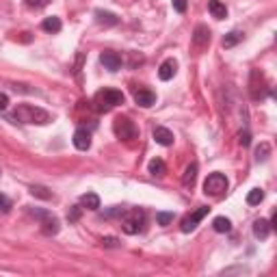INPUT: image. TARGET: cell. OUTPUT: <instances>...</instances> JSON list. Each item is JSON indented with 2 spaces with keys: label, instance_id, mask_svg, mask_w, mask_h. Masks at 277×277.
<instances>
[{
  "label": "cell",
  "instance_id": "f1b7e54d",
  "mask_svg": "<svg viewBox=\"0 0 277 277\" xmlns=\"http://www.w3.org/2000/svg\"><path fill=\"white\" fill-rule=\"evenodd\" d=\"M238 143L243 145V148H249V143H251L249 130H240V132H238Z\"/></svg>",
  "mask_w": 277,
  "mask_h": 277
},
{
  "label": "cell",
  "instance_id": "7a4b0ae2",
  "mask_svg": "<svg viewBox=\"0 0 277 277\" xmlns=\"http://www.w3.org/2000/svg\"><path fill=\"white\" fill-rule=\"evenodd\" d=\"M123 100H126L123 93L117 89H102L93 96V104H96V108L100 113H108V111H113L115 106L123 104Z\"/></svg>",
  "mask_w": 277,
  "mask_h": 277
},
{
  "label": "cell",
  "instance_id": "ac0fdd59",
  "mask_svg": "<svg viewBox=\"0 0 277 277\" xmlns=\"http://www.w3.org/2000/svg\"><path fill=\"white\" fill-rule=\"evenodd\" d=\"M208 11H210V16L217 18V20L228 18V7H225L221 0H210V3H208Z\"/></svg>",
  "mask_w": 277,
  "mask_h": 277
},
{
  "label": "cell",
  "instance_id": "8992f818",
  "mask_svg": "<svg viewBox=\"0 0 277 277\" xmlns=\"http://www.w3.org/2000/svg\"><path fill=\"white\" fill-rule=\"evenodd\" d=\"M113 132L121 141H132L136 136V126L134 121H130V117H117L113 121Z\"/></svg>",
  "mask_w": 277,
  "mask_h": 277
},
{
  "label": "cell",
  "instance_id": "4fadbf2b",
  "mask_svg": "<svg viewBox=\"0 0 277 277\" xmlns=\"http://www.w3.org/2000/svg\"><path fill=\"white\" fill-rule=\"evenodd\" d=\"M134 102L138 106H143V108H150V106L156 104V96L150 89H136L134 91Z\"/></svg>",
  "mask_w": 277,
  "mask_h": 277
},
{
  "label": "cell",
  "instance_id": "603a6c76",
  "mask_svg": "<svg viewBox=\"0 0 277 277\" xmlns=\"http://www.w3.org/2000/svg\"><path fill=\"white\" fill-rule=\"evenodd\" d=\"M240 41H243V33H240V31H232V33H228V35L223 37L221 46H223V48H234L236 43H240Z\"/></svg>",
  "mask_w": 277,
  "mask_h": 277
},
{
  "label": "cell",
  "instance_id": "f546056e",
  "mask_svg": "<svg viewBox=\"0 0 277 277\" xmlns=\"http://www.w3.org/2000/svg\"><path fill=\"white\" fill-rule=\"evenodd\" d=\"M50 3H52V0H26V5L31 7V9H43V7Z\"/></svg>",
  "mask_w": 277,
  "mask_h": 277
},
{
  "label": "cell",
  "instance_id": "d4e9b609",
  "mask_svg": "<svg viewBox=\"0 0 277 277\" xmlns=\"http://www.w3.org/2000/svg\"><path fill=\"white\" fill-rule=\"evenodd\" d=\"M268 154H271V145H268V143H260L258 150H256V160H258V163H260V160H266Z\"/></svg>",
  "mask_w": 277,
  "mask_h": 277
},
{
  "label": "cell",
  "instance_id": "44dd1931",
  "mask_svg": "<svg viewBox=\"0 0 277 277\" xmlns=\"http://www.w3.org/2000/svg\"><path fill=\"white\" fill-rule=\"evenodd\" d=\"M80 206L87 208V210H98L100 208V197L96 193H85L83 197H80Z\"/></svg>",
  "mask_w": 277,
  "mask_h": 277
},
{
  "label": "cell",
  "instance_id": "8fae6325",
  "mask_svg": "<svg viewBox=\"0 0 277 277\" xmlns=\"http://www.w3.org/2000/svg\"><path fill=\"white\" fill-rule=\"evenodd\" d=\"M72 143H74V148L80 150V152H87L91 148V134L87 132L85 128H78L74 132V138H72Z\"/></svg>",
  "mask_w": 277,
  "mask_h": 277
},
{
  "label": "cell",
  "instance_id": "83f0119b",
  "mask_svg": "<svg viewBox=\"0 0 277 277\" xmlns=\"http://www.w3.org/2000/svg\"><path fill=\"white\" fill-rule=\"evenodd\" d=\"M173 221V213H156V223L158 225H169Z\"/></svg>",
  "mask_w": 277,
  "mask_h": 277
},
{
  "label": "cell",
  "instance_id": "7402d4cb",
  "mask_svg": "<svg viewBox=\"0 0 277 277\" xmlns=\"http://www.w3.org/2000/svg\"><path fill=\"white\" fill-rule=\"evenodd\" d=\"M213 228H215V232H219V234H228L232 230V221L228 217H217L213 221Z\"/></svg>",
  "mask_w": 277,
  "mask_h": 277
},
{
  "label": "cell",
  "instance_id": "d6986e66",
  "mask_svg": "<svg viewBox=\"0 0 277 277\" xmlns=\"http://www.w3.org/2000/svg\"><path fill=\"white\" fill-rule=\"evenodd\" d=\"M41 28L46 33H50V35H54V33H59L61 28H63V24H61V20L59 18H54V16H50V18H46L41 22Z\"/></svg>",
  "mask_w": 277,
  "mask_h": 277
},
{
  "label": "cell",
  "instance_id": "9c48e42d",
  "mask_svg": "<svg viewBox=\"0 0 277 277\" xmlns=\"http://www.w3.org/2000/svg\"><path fill=\"white\" fill-rule=\"evenodd\" d=\"M100 63L104 65L108 72H117L121 67V56L117 52H111V50H106V52L100 54Z\"/></svg>",
  "mask_w": 277,
  "mask_h": 277
},
{
  "label": "cell",
  "instance_id": "6da1fadb",
  "mask_svg": "<svg viewBox=\"0 0 277 277\" xmlns=\"http://www.w3.org/2000/svg\"><path fill=\"white\" fill-rule=\"evenodd\" d=\"M11 121H20V123H35V126H46L52 121V115L48 111H43L41 106H33V104H20L16 111L11 113Z\"/></svg>",
  "mask_w": 277,
  "mask_h": 277
},
{
  "label": "cell",
  "instance_id": "4316f807",
  "mask_svg": "<svg viewBox=\"0 0 277 277\" xmlns=\"http://www.w3.org/2000/svg\"><path fill=\"white\" fill-rule=\"evenodd\" d=\"M83 210H85L83 206H72L70 213H67V221H70V223H76L78 219L83 217Z\"/></svg>",
  "mask_w": 277,
  "mask_h": 277
},
{
  "label": "cell",
  "instance_id": "cb8c5ba5",
  "mask_svg": "<svg viewBox=\"0 0 277 277\" xmlns=\"http://www.w3.org/2000/svg\"><path fill=\"white\" fill-rule=\"evenodd\" d=\"M264 201V191H260V188H251L249 193H247V203L249 206H258V203Z\"/></svg>",
  "mask_w": 277,
  "mask_h": 277
},
{
  "label": "cell",
  "instance_id": "484cf974",
  "mask_svg": "<svg viewBox=\"0 0 277 277\" xmlns=\"http://www.w3.org/2000/svg\"><path fill=\"white\" fill-rule=\"evenodd\" d=\"M31 193L35 195V197H41V199H50V197H52V193H50L48 191V188L46 186H31Z\"/></svg>",
  "mask_w": 277,
  "mask_h": 277
},
{
  "label": "cell",
  "instance_id": "ba28073f",
  "mask_svg": "<svg viewBox=\"0 0 277 277\" xmlns=\"http://www.w3.org/2000/svg\"><path fill=\"white\" fill-rule=\"evenodd\" d=\"M208 213H210L208 206H201V208L195 210V213H191V215L184 219V221H182V232H184V234H188L191 230H195V228H197V223H199Z\"/></svg>",
  "mask_w": 277,
  "mask_h": 277
},
{
  "label": "cell",
  "instance_id": "277c9868",
  "mask_svg": "<svg viewBox=\"0 0 277 277\" xmlns=\"http://www.w3.org/2000/svg\"><path fill=\"white\" fill-rule=\"evenodd\" d=\"M228 186H230L228 178H225L223 173L215 171L206 178V182H203V193L213 195V197H221V195H225V191H228Z\"/></svg>",
  "mask_w": 277,
  "mask_h": 277
},
{
  "label": "cell",
  "instance_id": "4dcf8cb0",
  "mask_svg": "<svg viewBox=\"0 0 277 277\" xmlns=\"http://www.w3.org/2000/svg\"><path fill=\"white\" fill-rule=\"evenodd\" d=\"M9 210H11V199L0 193V213H9Z\"/></svg>",
  "mask_w": 277,
  "mask_h": 277
},
{
  "label": "cell",
  "instance_id": "9a60e30c",
  "mask_svg": "<svg viewBox=\"0 0 277 277\" xmlns=\"http://www.w3.org/2000/svg\"><path fill=\"white\" fill-rule=\"evenodd\" d=\"M195 180H197V165L191 163L182 173V186L184 188H193L195 186Z\"/></svg>",
  "mask_w": 277,
  "mask_h": 277
},
{
  "label": "cell",
  "instance_id": "836d02e7",
  "mask_svg": "<svg viewBox=\"0 0 277 277\" xmlns=\"http://www.w3.org/2000/svg\"><path fill=\"white\" fill-rule=\"evenodd\" d=\"M121 215H123V208H119V206H113L111 210L104 213V217H121Z\"/></svg>",
  "mask_w": 277,
  "mask_h": 277
},
{
  "label": "cell",
  "instance_id": "5b68a950",
  "mask_svg": "<svg viewBox=\"0 0 277 277\" xmlns=\"http://www.w3.org/2000/svg\"><path fill=\"white\" fill-rule=\"evenodd\" d=\"M31 215L35 219H39L41 221V232L46 236H54V234H59V230H61V225H59V219H56L54 215H50L46 213V210H31Z\"/></svg>",
  "mask_w": 277,
  "mask_h": 277
},
{
  "label": "cell",
  "instance_id": "e0dca14e",
  "mask_svg": "<svg viewBox=\"0 0 277 277\" xmlns=\"http://www.w3.org/2000/svg\"><path fill=\"white\" fill-rule=\"evenodd\" d=\"M96 20H98V24H102V26H117L119 24V18L115 16V13L102 11V9L96 11Z\"/></svg>",
  "mask_w": 277,
  "mask_h": 277
},
{
  "label": "cell",
  "instance_id": "7c38bea8",
  "mask_svg": "<svg viewBox=\"0 0 277 277\" xmlns=\"http://www.w3.org/2000/svg\"><path fill=\"white\" fill-rule=\"evenodd\" d=\"M176 72H178V63L173 61V59H167V61L160 63V67H158V78L167 83V80H171L173 76H176Z\"/></svg>",
  "mask_w": 277,
  "mask_h": 277
},
{
  "label": "cell",
  "instance_id": "30bf717a",
  "mask_svg": "<svg viewBox=\"0 0 277 277\" xmlns=\"http://www.w3.org/2000/svg\"><path fill=\"white\" fill-rule=\"evenodd\" d=\"M152 136H154V141L158 145H163V148H169V145H173V132L169 128L165 126H156L154 132H152Z\"/></svg>",
  "mask_w": 277,
  "mask_h": 277
},
{
  "label": "cell",
  "instance_id": "d6a6232c",
  "mask_svg": "<svg viewBox=\"0 0 277 277\" xmlns=\"http://www.w3.org/2000/svg\"><path fill=\"white\" fill-rule=\"evenodd\" d=\"M186 0H173V9H176L178 13H184L186 11Z\"/></svg>",
  "mask_w": 277,
  "mask_h": 277
},
{
  "label": "cell",
  "instance_id": "3957f363",
  "mask_svg": "<svg viewBox=\"0 0 277 277\" xmlns=\"http://www.w3.org/2000/svg\"><path fill=\"white\" fill-rule=\"evenodd\" d=\"M123 219H121V230L126 232V234H130V236H134V234H138V232L143 230V223H145V213L143 210H138V208H134V210H123V215H121Z\"/></svg>",
  "mask_w": 277,
  "mask_h": 277
},
{
  "label": "cell",
  "instance_id": "1f68e13d",
  "mask_svg": "<svg viewBox=\"0 0 277 277\" xmlns=\"http://www.w3.org/2000/svg\"><path fill=\"white\" fill-rule=\"evenodd\" d=\"M102 245H104V247H119L121 243L115 236H104V238H102Z\"/></svg>",
  "mask_w": 277,
  "mask_h": 277
},
{
  "label": "cell",
  "instance_id": "d590c367",
  "mask_svg": "<svg viewBox=\"0 0 277 277\" xmlns=\"http://www.w3.org/2000/svg\"><path fill=\"white\" fill-rule=\"evenodd\" d=\"M0 176H3V171H0Z\"/></svg>",
  "mask_w": 277,
  "mask_h": 277
},
{
  "label": "cell",
  "instance_id": "e575fe53",
  "mask_svg": "<svg viewBox=\"0 0 277 277\" xmlns=\"http://www.w3.org/2000/svg\"><path fill=\"white\" fill-rule=\"evenodd\" d=\"M7 106H9V96L0 93V111H7Z\"/></svg>",
  "mask_w": 277,
  "mask_h": 277
},
{
  "label": "cell",
  "instance_id": "5bb4252c",
  "mask_svg": "<svg viewBox=\"0 0 277 277\" xmlns=\"http://www.w3.org/2000/svg\"><path fill=\"white\" fill-rule=\"evenodd\" d=\"M193 43H195V48H206V46H208V43H210V31H208V26L199 24L197 28H195Z\"/></svg>",
  "mask_w": 277,
  "mask_h": 277
},
{
  "label": "cell",
  "instance_id": "2e32d148",
  "mask_svg": "<svg viewBox=\"0 0 277 277\" xmlns=\"http://www.w3.org/2000/svg\"><path fill=\"white\" fill-rule=\"evenodd\" d=\"M268 234H271V223H268L266 219H258V221L253 223V236L258 240H264V238H268Z\"/></svg>",
  "mask_w": 277,
  "mask_h": 277
},
{
  "label": "cell",
  "instance_id": "52a82bcc",
  "mask_svg": "<svg viewBox=\"0 0 277 277\" xmlns=\"http://www.w3.org/2000/svg\"><path fill=\"white\" fill-rule=\"evenodd\" d=\"M266 91H268V87H266V83H264V76H262L258 70H253V72H251V83H249V93H251V100H253V102L264 100Z\"/></svg>",
  "mask_w": 277,
  "mask_h": 277
},
{
  "label": "cell",
  "instance_id": "ffe728a7",
  "mask_svg": "<svg viewBox=\"0 0 277 277\" xmlns=\"http://www.w3.org/2000/svg\"><path fill=\"white\" fill-rule=\"evenodd\" d=\"M148 171L152 173V176H165L167 173V165H165V160L163 158H152L150 160V165H148Z\"/></svg>",
  "mask_w": 277,
  "mask_h": 277
}]
</instances>
